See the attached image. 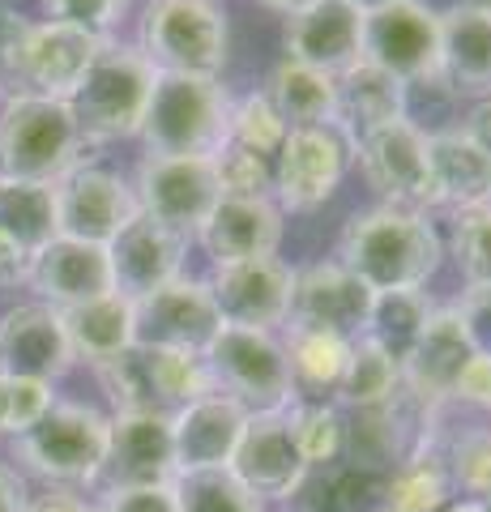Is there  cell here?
<instances>
[{
  "mask_svg": "<svg viewBox=\"0 0 491 512\" xmlns=\"http://www.w3.org/2000/svg\"><path fill=\"white\" fill-rule=\"evenodd\" d=\"M214 175L223 197H274V163L235 141L214 154Z\"/></svg>",
  "mask_w": 491,
  "mask_h": 512,
  "instance_id": "ee69618b",
  "label": "cell"
},
{
  "mask_svg": "<svg viewBox=\"0 0 491 512\" xmlns=\"http://www.w3.org/2000/svg\"><path fill=\"white\" fill-rule=\"evenodd\" d=\"M26 286L39 295V303H47V308H56V312L116 291L107 248L86 244V239H69V235H56V239H47L39 252H30Z\"/></svg>",
  "mask_w": 491,
  "mask_h": 512,
  "instance_id": "ffe728a7",
  "label": "cell"
},
{
  "mask_svg": "<svg viewBox=\"0 0 491 512\" xmlns=\"http://www.w3.org/2000/svg\"><path fill=\"white\" fill-rule=\"evenodd\" d=\"M99 512H176V491L167 487H124L103 491Z\"/></svg>",
  "mask_w": 491,
  "mask_h": 512,
  "instance_id": "681fc988",
  "label": "cell"
},
{
  "mask_svg": "<svg viewBox=\"0 0 491 512\" xmlns=\"http://www.w3.org/2000/svg\"><path fill=\"white\" fill-rule=\"evenodd\" d=\"M432 312H436V303L427 299V291H380L372 299L363 338H372L385 355H393L402 363L410 355V346L419 342V333H423Z\"/></svg>",
  "mask_w": 491,
  "mask_h": 512,
  "instance_id": "8d00e7d4",
  "label": "cell"
},
{
  "mask_svg": "<svg viewBox=\"0 0 491 512\" xmlns=\"http://www.w3.org/2000/svg\"><path fill=\"white\" fill-rule=\"evenodd\" d=\"M380 491H385V478L351 461L316 470V504H321L316 512H368L380 504Z\"/></svg>",
  "mask_w": 491,
  "mask_h": 512,
  "instance_id": "60d3db41",
  "label": "cell"
},
{
  "mask_svg": "<svg viewBox=\"0 0 491 512\" xmlns=\"http://www.w3.org/2000/svg\"><path fill=\"white\" fill-rule=\"evenodd\" d=\"M107 423L112 414L82 406V402H52L35 427L13 436V457L22 470L52 487H90L99 483L103 453H107Z\"/></svg>",
  "mask_w": 491,
  "mask_h": 512,
  "instance_id": "8992f818",
  "label": "cell"
},
{
  "mask_svg": "<svg viewBox=\"0 0 491 512\" xmlns=\"http://www.w3.org/2000/svg\"><path fill=\"white\" fill-rule=\"evenodd\" d=\"M282 350H287V363H291L295 402H334V389L346 372V359H351V338L287 325Z\"/></svg>",
  "mask_w": 491,
  "mask_h": 512,
  "instance_id": "d6a6232c",
  "label": "cell"
},
{
  "mask_svg": "<svg viewBox=\"0 0 491 512\" xmlns=\"http://www.w3.org/2000/svg\"><path fill=\"white\" fill-rule=\"evenodd\" d=\"M419 427H423V414L406 393H398L385 406L346 410L342 461H351V466L385 478L410 453V444L419 440Z\"/></svg>",
  "mask_w": 491,
  "mask_h": 512,
  "instance_id": "4316f807",
  "label": "cell"
},
{
  "mask_svg": "<svg viewBox=\"0 0 491 512\" xmlns=\"http://www.w3.org/2000/svg\"><path fill=\"white\" fill-rule=\"evenodd\" d=\"M445 453H449L453 491L462 500H479V504L491 500V427H470V431H457V436H445Z\"/></svg>",
  "mask_w": 491,
  "mask_h": 512,
  "instance_id": "ab89813d",
  "label": "cell"
},
{
  "mask_svg": "<svg viewBox=\"0 0 491 512\" xmlns=\"http://www.w3.org/2000/svg\"><path fill=\"white\" fill-rule=\"evenodd\" d=\"M265 99L287 128H325L338 120V86L329 73H316L308 64H295L282 56L265 82Z\"/></svg>",
  "mask_w": 491,
  "mask_h": 512,
  "instance_id": "836d02e7",
  "label": "cell"
},
{
  "mask_svg": "<svg viewBox=\"0 0 491 512\" xmlns=\"http://www.w3.org/2000/svg\"><path fill=\"white\" fill-rule=\"evenodd\" d=\"M261 5H265V9H274V13H282V18H291V13L316 5V0H261Z\"/></svg>",
  "mask_w": 491,
  "mask_h": 512,
  "instance_id": "9f6ffc18",
  "label": "cell"
},
{
  "mask_svg": "<svg viewBox=\"0 0 491 512\" xmlns=\"http://www.w3.org/2000/svg\"><path fill=\"white\" fill-rule=\"evenodd\" d=\"M470 359H474L470 333L462 325V316L453 312V303H445V308H436L427 316L419 342L410 346V355L402 359V393L419 406V414L449 406L453 384Z\"/></svg>",
  "mask_w": 491,
  "mask_h": 512,
  "instance_id": "e0dca14e",
  "label": "cell"
},
{
  "mask_svg": "<svg viewBox=\"0 0 491 512\" xmlns=\"http://www.w3.org/2000/svg\"><path fill=\"white\" fill-rule=\"evenodd\" d=\"M167 483H176L171 419L167 414H112L99 487L124 491V487H167Z\"/></svg>",
  "mask_w": 491,
  "mask_h": 512,
  "instance_id": "2e32d148",
  "label": "cell"
},
{
  "mask_svg": "<svg viewBox=\"0 0 491 512\" xmlns=\"http://www.w3.org/2000/svg\"><path fill=\"white\" fill-rule=\"evenodd\" d=\"M116 414H176L197 397L214 393L205 359L193 350H163L133 342L112 363L94 367Z\"/></svg>",
  "mask_w": 491,
  "mask_h": 512,
  "instance_id": "52a82bcc",
  "label": "cell"
},
{
  "mask_svg": "<svg viewBox=\"0 0 491 512\" xmlns=\"http://www.w3.org/2000/svg\"><path fill=\"white\" fill-rule=\"evenodd\" d=\"M184 256L188 239L176 235L163 222L137 214L112 244H107V261H112V286L124 299H146L163 291L167 282L184 278Z\"/></svg>",
  "mask_w": 491,
  "mask_h": 512,
  "instance_id": "7402d4cb",
  "label": "cell"
},
{
  "mask_svg": "<svg viewBox=\"0 0 491 512\" xmlns=\"http://www.w3.org/2000/svg\"><path fill=\"white\" fill-rule=\"evenodd\" d=\"M30 22L0 5V94H22V47Z\"/></svg>",
  "mask_w": 491,
  "mask_h": 512,
  "instance_id": "7dc6e473",
  "label": "cell"
},
{
  "mask_svg": "<svg viewBox=\"0 0 491 512\" xmlns=\"http://www.w3.org/2000/svg\"><path fill=\"white\" fill-rule=\"evenodd\" d=\"M227 13L218 0H150L141 13L137 52L154 73L218 77L227 69Z\"/></svg>",
  "mask_w": 491,
  "mask_h": 512,
  "instance_id": "5b68a950",
  "label": "cell"
},
{
  "mask_svg": "<svg viewBox=\"0 0 491 512\" xmlns=\"http://www.w3.org/2000/svg\"><path fill=\"white\" fill-rule=\"evenodd\" d=\"M368 512H398V508H389V504H376V508H368Z\"/></svg>",
  "mask_w": 491,
  "mask_h": 512,
  "instance_id": "94428289",
  "label": "cell"
},
{
  "mask_svg": "<svg viewBox=\"0 0 491 512\" xmlns=\"http://www.w3.org/2000/svg\"><path fill=\"white\" fill-rule=\"evenodd\" d=\"M124 5H129V0H39L47 22L90 30V35H99V39H112V26L120 22Z\"/></svg>",
  "mask_w": 491,
  "mask_h": 512,
  "instance_id": "bcb514c9",
  "label": "cell"
},
{
  "mask_svg": "<svg viewBox=\"0 0 491 512\" xmlns=\"http://www.w3.org/2000/svg\"><path fill=\"white\" fill-rule=\"evenodd\" d=\"M363 60L406 86H440V9L423 0H393L368 9Z\"/></svg>",
  "mask_w": 491,
  "mask_h": 512,
  "instance_id": "30bf717a",
  "label": "cell"
},
{
  "mask_svg": "<svg viewBox=\"0 0 491 512\" xmlns=\"http://www.w3.org/2000/svg\"><path fill=\"white\" fill-rule=\"evenodd\" d=\"M171 491H176V512H269L265 500H257L231 470L180 474Z\"/></svg>",
  "mask_w": 491,
  "mask_h": 512,
  "instance_id": "f35d334b",
  "label": "cell"
},
{
  "mask_svg": "<svg viewBox=\"0 0 491 512\" xmlns=\"http://www.w3.org/2000/svg\"><path fill=\"white\" fill-rule=\"evenodd\" d=\"M154 64L137 52L107 39L99 47V56L90 60V69L82 73V82L69 94V107L77 116L86 141H120V137H137L141 120L150 107V90H154Z\"/></svg>",
  "mask_w": 491,
  "mask_h": 512,
  "instance_id": "277c9868",
  "label": "cell"
},
{
  "mask_svg": "<svg viewBox=\"0 0 491 512\" xmlns=\"http://www.w3.org/2000/svg\"><path fill=\"white\" fill-rule=\"evenodd\" d=\"M351 167V141L334 124L291 128L274 154V201L282 214H312L334 197Z\"/></svg>",
  "mask_w": 491,
  "mask_h": 512,
  "instance_id": "7c38bea8",
  "label": "cell"
},
{
  "mask_svg": "<svg viewBox=\"0 0 491 512\" xmlns=\"http://www.w3.org/2000/svg\"><path fill=\"white\" fill-rule=\"evenodd\" d=\"M457 128H462V133H466L479 150H487V154H491V94H483V99H474V103H470V111L462 116V124H457Z\"/></svg>",
  "mask_w": 491,
  "mask_h": 512,
  "instance_id": "816d5d0a",
  "label": "cell"
},
{
  "mask_svg": "<svg viewBox=\"0 0 491 512\" xmlns=\"http://www.w3.org/2000/svg\"><path fill=\"white\" fill-rule=\"evenodd\" d=\"M90 141L77 128L69 99L47 94H5L0 103V180L56 184L77 163H86Z\"/></svg>",
  "mask_w": 491,
  "mask_h": 512,
  "instance_id": "7a4b0ae2",
  "label": "cell"
},
{
  "mask_svg": "<svg viewBox=\"0 0 491 512\" xmlns=\"http://www.w3.org/2000/svg\"><path fill=\"white\" fill-rule=\"evenodd\" d=\"M466 5H474V9H483V13H491V0H466Z\"/></svg>",
  "mask_w": 491,
  "mask_h": 512,
  "instance_id": "91938a15",
  "label": "cell"
},
{
  "mask_svg": "<svg viewBox=\"0 0 491 512\" xmlns=\"http://www.w3.org/2000/svg\"><path fill=\"white\" fill-rule=\"evenodd\" d=\"M440 512H483V504L479 500H449Z\"/></svg>",
  "mask_w": 491,
  "mask_h": 512,
  "instance_id": "6f0895ef",
  "label": "cell"
},
{
  "mask_svg": "<svg viewBox=\"0 0 491 512\" xmlns=\"http://www.w3.org/2000/svg\"><path fill=\"white\" fill-rule=\"evenodd\" d=\"M453 478H449V453L445 436L436 427H419V440L410 444V453L385 474V491L380 504L398 512H440L453 500Z\"/></svg>",
  "mask_w": 491,
  "mask_h": 512,
  "instance_id": "f546056e",
  "label": "cell"
},
{
  "mask_svg": "<svg viewBox=\"0 0 491 512\" xmlns=\"http://www.w3.org/2000/svg\"><path fill=\"white\" fill-rule=\"evenodd\" d=\"M483 512H491V500H483Z\"/></svg>",
  "mask_w": 491,
  "mask_h": 512,
  "instance_id": "6125c7cd",
  "label": "cell"
},
{
  "mask_svg": "<svg viewBox=\"0 0 491 512\" xmlns=\"http://www.w3.org/2000/svg\"><path fill=\"white\" fill-rule=\"evenodd\" d=\"M205 282H210V295H214V308L223 316V325L265 329V333H278L291 325L295 269L282 256L214 265V274Z\"/></svg>",
  "mask_w": 491,
  "mask_h": 512,
  "instance_id": "4fadbf2b",
  "label": "cell"
},
{
  "mask_svg": "<svg viewBox=\"0 0 491 512\" xmlns=\"http://www.w3.org/2000/svg\"><path fill=\"white\" fill-rule=\"evenodd\" d=\"M231 94L218 77L158 73L150 90V107L141 120V146L163 158H214L227 146Z\"/></svg>",
  "mask_w": 491,
  "mask_h": 512,
  "instance_id": "3957f363",
  "label": "cell"
},
{
  "mask_svg": "<svg viewBox=\"0 0 491 512\" xmlns=\"http://www.w3.org/2000/svg\"><path fill=\"white\" fill-rule=\"evenodd\" d=\"M398 393H402V363L393 355H385L372 338H355L346 372L334 389V402L342 410H368V406L393 402Z\"/></svg>",
  "mask_w": 491,
  "mask_h": 512,
  "instance_id": "e575fe53",
  "label": "cell"
},
{
  "mask_svg": "<svg viewBox=\"0 0 491 512\" xmlns=\"http://www.w3.org/2000/svg\"><path fill=\"white\" fill-rule=\"evenodd\" d=\"M60 320H65L73 359H82L90 367L112 363L116 355H124V350L137 342L133 299H124L116 291L90 299V303H77V308H65V312H60Z\"/></svg>",
  "mask_w": 491,
  "mask_h": 512,
  "instance_id": "1f68e13d",
  "label": "cell"
},
{
  "mask_svg": "<svg viewBox=\"0 0 491 512\" xmlns=\"http://www.w3.org/2000/svg\"><path fill=\"white\" fill-rule=\"evenodd\" d=\"M73 346L65 333V320L47 303H18L0 316V376H22L52 384L69 372Z\"/></svg>",
  "mask_w": 491,
  "mask_h": 512,
  "instance_id": "603a6c76",
  "label": "cell"
},
{
  "mask_svg": "<svg viewBox=\"0 0 491 512\" xmlns=\"http://www.w3.org/2000/svg\"><path fill=\"white\" fill-rule=\"evenodd\" d=\"M26 512H99V504H86V500H77L73 491L52 487L47 495H35V500L26 504Z\"/></svg>",
  "mask_w": 491,
  "mask_h": 512,
  "instance_id": "db71d44e",
  "label": "cell"
},
{
  "mask_svg": "<svg viewBox=\"0 0 491 512\" xmlns=\"http://www.w3.org/2000/svg\"><path fill=\"white\" fill-rule=\"evenodd\" d=\"M453 406L491 414V355H474L453 384Z\"/></svg>",
  "mask_w": 491,
  "mask_h": 512,
  "instance_id": "f907efd6",
  "label": "cell"
},
{
  "mask_svg": "<svg viewBox=\"0 0 491 512\" xmlns=\"http://www.w3.org/2000/svg\"><path fill=\"white\" fill-rule=\"evenodd\" d=\"M240 483L257 495V500H291V495L304 491L308 483V461L299 457L287 410L278 414H248V427L240 436L231 466H227Z\"/></svg>",
  "mask_w": 491,
  "mask_h": 512,
  "instance_id": "d6986e66",
  "label": "cell"
},
{
  "mask_svg": "<svg viewBox=\"0 0 491 512\" xmlns=\"http://www.w3.org/2000/svg\"><path fill=\"white\" fill-rule=\"evenodd\" d=\"M0 231L18 239L26 252H39L47 239H56V188L52 184H26V180H0Z\"/></svg>",
  "mask_w": 491,
  "mask_h": 512,
  "instance_id": "d590c367",
  "label": "cell"
},
{
  "mask_svg": "<svg viewBox=\"0 0 491 512\" xmlns=\"http://www.w3.org/2000/svg\"><path fill=\"white\" fill-rule=\"evenodd\" d=\"M351 158L359 163L368 188L376 192V205H398V210H419V214L436 210L427 128H419L410 116L355 137Z\"/></svg>",
  "mask_w": 491,
  "mask_h": 512,
  "instance_id": "9c48e42d",
  "label": "cell"
},
{
  "mask_svg": "<svg viewBox=\"0 0 491 512\" xmlns=\"http://www.w3.org/2000/svg\"><path fill=\"white\" fill-rule=\"evenodd\" d=\"M52 384L22 380V376H0V436H22L52 410Z\"/></svg>",
  "mask_w": 491,
  "mask_h": 512,
  "instance_id": "f6af8a7d",
  "label": "cell"
},
{
  "mask_svg": "<svg viewBox=\"0 0 491 512\" xmlns=\"http://www.w3.org/2000/svg\"><path fill=\"white\" fill-rule=\"evenodd\" d=\"M287 423H291L299 457L308 461V470L342 461L346 410L338 402H295V406H287Z\"/></svg>",
  "mask_w": 491,
  "mask_h": 512,
  "instance_id": "74e56055",
  "label": "cell"
},
{
  "mask_svg": "<svg viewBox=\"0 0 491 512\" xmlns=\"http://www.w3.org/2000/svg\"><path fill=\"white\" fill-rule=\"evenodd\" d=\"M103 43L107 39L65 22H30L22 47V90L47 94V99H69Z\"/></svg>",
  "mask_w": 491,
  "mask_h": 512,
  "instance_id": "484cf974",
  "label": "cell"
},
{
  "mask_svg": "<svg viewBox=\"0 0 491 512\" xmlns=\"http://www.w3.org/2000/svg\"><path fill=\"white\" fill-rule=\"evenodd\" d=\"M282 235H287V214L274 197H218L210 218L201 222L197 244L214 265H235L278 256Z\"/></svg>",
  "mask_w": 491,
  "mask_h": 512,
  "instance_id": "cb8c5ba5",
  "label": "cell"
},
{
  "mask_svg": "<svg viewBox=\"0 0 491 512\" xmlns=\"http://www.w3.org/2000/svg\"><path fill=\"white\" fill-rule=\"evenodd\" d=\"M453 312L462 316L474 355H491V286H466L453 299Z\"/></svg>",
  "mask_w": 491,
  "mask_h": 512,
  "instance_id": "c3c4849f",
  "label": "cell"
},
{
  "mask_svg": "<svg viewBox=\"0 0 491 512\" xmlns=\"http://www.w3.org/2000/svg\"><path fill=\"white\" fill-rule=\"evenodd\" d=\"M26 504H30V495H26L22 474L0 461V512H26Z\"/></svg>",
  "mask_w": 491,
  "mask_h": 512,
  "instance_id": "11a10c76",
  "label": "cell"
},
{
  "mask_svg": "<svg viewBox=\"0 0 491 512\" xmlns=\"http://www.w3.org/2000/svg\"><path fill=\"white\" fill-rule=\"evenodd\" d=\"M363 9H380V5H393V0H359Z\"/></svg>",
  "mask_w": 491,
  "mask_h": 512,
  "instance_id": "680465c9",
  "label": "cell"
},
{
  "mask_svg": "<svg viewBox=\"0 0 491 512\" xmlns=\"http://www.w3.org/2000/svg\"><path fill=\"white\" fill-rule=\"evenodd\" d=\"M427 158H432L436 205H449L453 214L491 205V154L474 146L462 128L427 133Z\"/></svg>",
  "mask_w": 491,
  "mask_h": 512,
  "instance_id": "f1b7e54d",
  "label": "cell"
},
{
  "mask_svg": "<svg viewBox=\"0 0 491 512\" xmlns=\"http://www.w3.org/2000/svg\"><path fill=\"white\" fill-rule=\"evenodd\" d=\"M334 86H338V120H334V128L351 141V146H355V137L372 133V128L410 116V86L398 82L393 73L376 69V64H368V60H359L355 69L338 73Z\"/></svg>",
  "mask_w": 491,
  "mask_h": 512,
  "instance_id": "4dcf8cb0",
  "label": "cell"
},
{
  "mask_svg": "<svg viewBox=\"0 0 491 512\" xmlns=\"http://www.w3.org/2000/svg\"><path fill=\"white\" fill-rule=\"evenodd\" d=\"M248 427V410L223 393H205L197 402L171 414V444H176V478L201 470H227L240 436Z\"/></svg>",
  "mask_w": 491,
  "mask_h": 512,
  "instance_id": "d4e9b609",
  "label": "cell"
},
{
  "mask_svg": "<svg viewBox=\"0 0 491 512\" xmlns=\"http://www.w3.org/2000/svg\"><path fill=\"white\" fill-rule=\"evenodd\" d=\"M287 120L274 111V103L265 99V90H252L244 94L240 103H231V120H227V141L244 146L261 158H274L278 146L287 141Z\"/></svg>",
  "mask_w": 491,
  "mask_h": 512,
  "instance_id": "b9f144b4",
  "label": "cell"
},
{
  "mask_svg": "<svg viewBox=\"0 0 491 512\" xmlns=\"http://www.w3.org/2000/svg\"><path fill=\"white\" fill-rule=\"evenodd\" d=\"M214 393L240 402L248 414H278L295 406V380L278 333L223 325L201 350Z\"/></svg>",
  "mask_w": 491,
  "mask_h": 512,
  "instance_id": "ba28073f",
  "label": "cell"
},
{
  "mask_svg": "<svg viewBox=\"0 0 491 512\" xmlns=\"http://www.w3.org/2000/svg\"><path fill=\"white\" fill-rule=\"evenodd\" d=\"M483 99L491 94V13L457 0L440 13V86Z\"/></svg>",
  "mask_w": 491,
  "mask_h": 512,
  "instance_id": "83f0119b",
  "label": "cell"
},
{
  "mask_svg": "<svg viewBox=\"0 0 491 512\" xmlns=\"http://www.w3.org/2000/svg\"><path fill=\"white\" fill-rule=\"evenodd\" d=\"M26 265H30V252L0 231V286H18L26 282Z\"/></svg>",
  "mask_w": 491,
  "mask_h": 512,
  "instance_id": "f5cc1de1",
  "label": "cell"
},
{
  "mask_svg": "<svg viewBox=\"0 0 491 512\" xmlns=\"http://www.w3.org/2000/svg\"><path fill=\"white\" fill-rule=\"evenodd\" d=\"M376 291H368L342 261H316L295 269V303L291 325L325 329L338 338H363Z\"/></svg>",
  "mask_w": 491,
  "mask_h": 512,
  "instance_id": "44dd1931",
  "label": "cell"
},
{
  "mask_svg": "<svg viewBox=\"0 0 491 512\" xmlns=\"http://www.w3.org/2000/svg\"><path fill=\"white\" fill-rule=\"evenodd\" d=\"M363 22L368 9L359 0H316L282 26V52L295 64L338 77L363 60Z\"/></svg>",
  "mask_w": 491,
  "mask_h": 512,
  "instance_id": "9a60e30c",
  "label": "cell"
},
{
  "mask_svg": "<svg viewBox=\"0 0 491 512\" xmlns=\"http://www.w3.org/2000/svg\"><path fill=\"white\" fill-rule=\"evenodd\" d=\"M449 252L466 286H491V205L453 218Z\"/></svg>",
  "mask_w": 491,
  "mask_h": 512,
  "instance_id": "7bdbcfd3",
  "label": "cell"
},
{
  "mask_svg": "<svg viewBox=\"0 0 491 512\" xmlns=\"http://www.w3.org/2000/svg\"><path fill=\"white\" fill-rule=\"evenodd\" d=\"M56 188V227L69 239L86 244H112V239L141 214L137 192L120 171L99 163H77L69 175H60Z\"/></svg>",
  "mask_w": 491,
  "mask_h": 512,
  "instance_id": "5bb4252c",
  "label": "cell"
},
{
  "mask_svg": "<svg viewBox=\"0 0 491 512\" xmlns=\"http://www.w3.org/2000/svg\"><path fill=\"white\" fill-rule=\"evenodd\" d=\"M137 312V342L141 346H163V350H193L201 355L223 329V316L214 308L210 282L205 278H176L163 291L133 303Z\"/></svg>",
  "mask_w": 491,
  "mask_h": 512,
  "instance_id": "ac0fdd59",
  "label": "cell"
},
{
  "mask_svg": "<svg viewBox=\"0 0 491 512\" xmlns=\"http://www.w3.org/2000/svg\"><path fill=\"white\" fill-rule=\"evenodd\" d=\"M137 210L171 227L184 239H197L201 222L210 218V210L223 197L214 175V158H163V154H146L137 163Z\"/></svg>",
  "mask_w": 491,
  "mask_h": 512,
  "instance_id": "8fae6325",
  "label": "cell"
},
{
  "mask_svg": "<svg viewBox=\"0 0 491 512\" xmlns=\"http://www.w3.org/2000/svg\"><path fill=\"white\" fill-rule=\"evenodd\" d=\"M338 261L368 291H423L445 261V239L436 222L419 210L372 205L346 218L338 239Z\"/></svg>",
  "mask_w": 491,
  "mask_h": 512,
  "instance_id": "6da1fadb",
  "label": "cell"
}]
</instances>
